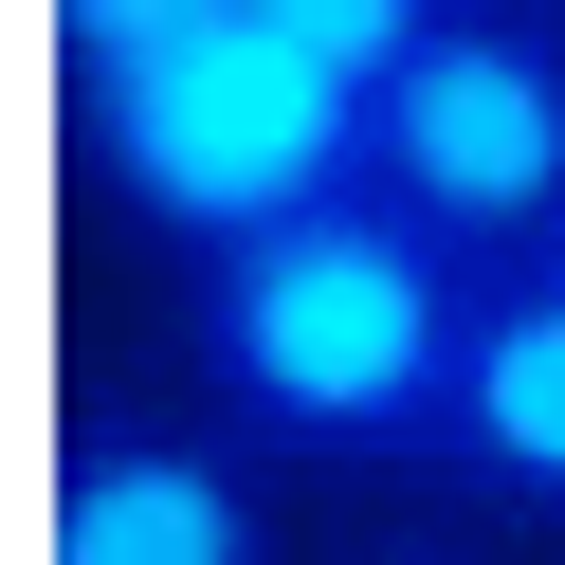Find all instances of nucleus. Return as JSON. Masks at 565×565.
<instances>
[{"label": "nucleus", "mask_w": 565, "mask_h": 565, "mask_svg": "<svg viewBox=\"0 0 565 565\" xmlns=\"http://www.w3.org/2000/svg\"><path fill=\"white\" fill-rule=\"evenodd\" d=\"M237 0H55V55H74V92H110V74H147V55H183V38H220Z\"/></svg>", "instance_id": "7"}, {"label": "nucleus", "mask_w": 565, "mask_h": 565, "mask_svg": "<svg viewBox=\"0 0 565 565\" xmlns=\"http://www.w3.org/2000/svg\"><path fill=\"white\" fill-rule=\"evenodd\" d=\"M402 565H438V547H402Z\"/></svg>", "instance_id": "8"}, {"label": "nucleus", "mask_w": 565, "mask_h": 565, "mask_svg": "<svg viewBox=\"0 0 565 565\" xmlns=\"http://www.w3.org/2000/svg\"><path fill=\"white\" fill-rule=\"evenodd\" d=\"M256 19H274V38H310L347 92H383V74H402V55L456 19V0H256Z\"/></svg>", "instance_id": "6"}, {"label": "nucleus", "mask_w": 565, "mask_h": 565, "mask_svg": "<svg viewBox=\"0 0 565 565\" xmlns=\"http://www.w3.org/2000/svg\"><path fill=\"white\" fill-rule=\"evenodd\" d=\"M438 456L492 492V511L565 529V256H492L475 347H456V419H438Z\"/></svg>", "instance_id": "4"}, {"label": "nucleus", "mask_w": 565, "mask_h": 565, "mask_svg": "<svg viewBox=\"0 0 565 565\" xmlns=\"http://www.w3.org/2000/svg\"><path fill=\"white\" fill-rule=\"evenodd\" d=\"M365 183L419 201L456 256H547L565 237V38L456 0L438 38L365 92Z\"/></svg>", "instance_id": "3"}, {"label": "nucleus", "mask_w": 565, "mask_h": 565, "mask_svg": "<svg viewBox=\"0 0 565 565\" xmlns=\"http://www.w3.org/2000/svg\"><path fill=\"white\" fill-rule=\"evenodd\" d=\"M74 128H92V183H110L147 237H183V256H220V237L365 183V92H347L310 38H274L256 0H237L220 38L74 92Z\"/></svg>", "instance_id": "2"}, {"label": "nucleus", "mask_w": 565, "mask_h": 565, "mask_svg": "<svg viewBox=\"0 0 565 565\" xmlns=\"http://www.w3.org/2000/svg\"><path fill=\"white\" fill-rule=\"evenodd\" d=\"M55 565H274V511H256L237 456L92 419V438L55 456Z\"/></svg>", "instance_id": "5"}, {"label": "nucleus", "mask_w": 565, "mask_h": 565, "mask_svg": "<svg viewBox=\"0 0 565 565\" xmlns=\"http://www.w3.org/2000/svg\"><path fill=\"white\" fill-rule=\"evenodd\" d=\"M547 256H565V237H547Z\"/></svg>", "instance_id": "9"}, {"label": "nucleus", "mask_w": 565, "mask_h": 565, "mask_svg": "<svg viewBox=\"0 0 565 565\" xmlns=\"http://www.w3.org/2000/svg\"><path fill=\"white\" fill-rule=\"evenodd\" d=\"M475 292L492 256H456L419 201L347 183V201H292V220L183 256V347L256 456H438Z\"/></svg>", "instance_id": "1"}]
</instances>
